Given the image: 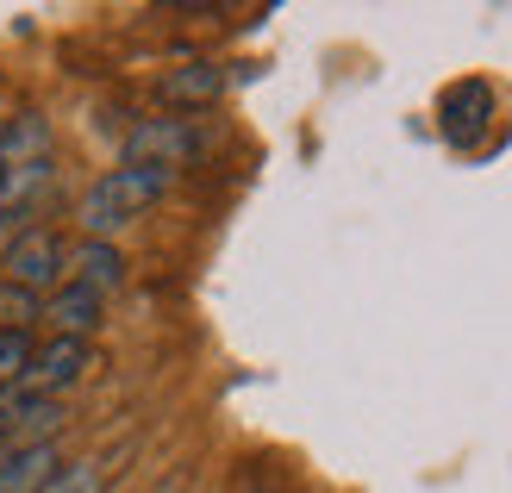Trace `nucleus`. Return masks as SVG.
Listing matches in <instances>:
<instances>
[{
	"label": "nucleus",
	"instance_id": "obj_1",
	"mask_svg": "<svg viewBox=\"0 0 512 493\" xmlns=\"http://www.w3.org/2000/svg\"><path fill=\"white\" fill-rule=\"evenodd\" d=\"M163 188H169V175L163 169H132V163H119V169H107L94 181V188L82 194V231L88 238H100V244H113V231H125L132 219H144L150 206L163 200Z\"/></svg>",
	"mask_w": 512,
	"mask_h": 493
},
{
	"label": "nucleus",
	"instance_id": "obj_4",
	"mask_svg": "<svg viewBox=\"0 0 512 493\" xmlns=\"http://www.w3.org/2000/svg\"><path fill=\"white\" fill-rule=\"evenodd\" d=\"M50 157H32V163H13V169H0V256H7V244L13 238H25V219L38 213V200H44V188H50Z\"/></svg>",
	"mask_w": 512,
	"mask_h": 493
},
{
	"label": "nucleus",
	"instance_id": "obj_3",
	"mask_svg": "<svg viewBox=\"0 0 512 493\" xmlns=\"http://www.w3.org/2000/svg\"><path fill=\"white\" fill-rule=\"evenodd\" d=\"M200 157V132H194V119H144L125 132V163L132 169H163L175 175L182 163Z\"/></svg>",
	"mask_w": 512,
	"mask_h": 493
},
{
	"label": "nucleus",
	"instance_id": "obj_2",
	"mask_svg": "<svg viewBox=\"0 0 512 493\" xmlns=\"http://www.w3.org/2000/svg\"><path fill=\"white\" fill-rule=\"evenodd\" d=\"M63 275H69V250L50 238L44 225H32L25 238H13L7 244V256H0V281H13V288H25V294H57L63 288Z\"/></svg>",
	"mask_w": 512,
	"mask_h": 493
},
{
	"label": "nucleus",
	"instance_id": "obj_6",
	"mask_svg": "<svg viewBox=\"0 0 512 493\" xmlns=\"http://www.w3.org/2000/svg\"><path fill=\"white\" fill-rule=\"evenodd\" d=\"M488 119H494V88L488 82H456V88H444L438 125H444L450 144H475L481 132H488Z\"/></svg>",
	"mask_w": 512,
	"mask_h": 493
},
{
	"label": "nucleus",
	"instance_id": "obj_8",
	"mask_svg": "<svg viewBox=\"0 0 512 493\" xmlns=\"http://www.w3.org/2000/svg\"><path fill=\"white\" fill-rule=\"evenodd\" d=\"M44 325L57 331V337H88V331L100 325V294L63 281L57 294H44Z\"/></svg>",
	"mask_w": 512,
	"mask_h": 493
},
{
	"label": "nucleus",
	"instance_id": "obj_9",
	"mask_svg": "<svg viewBox=\"0 0 512 493\" xmlns=\"http://www.w3.org/2000/svg\"><path fill=\"white\" fill-rule=\"evenodd\" d=\"M50 475H57V444L0 450V493H44Z\"/></svg>",
	"mask_w": 512,
	"mask_h": 493
},
{
	"label": "nucleus",
	"instance_id": "obj_13",
	"mask_svg": "<svg viewBox=\"0 0 512 493\" xmlns=\"http://www.w3.org/2000/svg\"><path fill=\"white\" fill-rule=\"evenodd\" d=\"M44 319V300L13 288V281H0V331H32Z\"/></svg>",
	"mask_w": 512,
	"mask_h": 493
},
{
	"label": "nucleus",
	"instance_id": "obj_5",
	"mask_svg": "<svg viewBox=\"0 0 512 493\" xmlns=\"http://www.w3.org/2000/svg\"><path fill=\"white\" fill-rule=\"evenodd\" d=\"M94 369V344L88 337H50V344H38V356H32V369H25V394H38V400H57L63 387H75Z\"/></svg>",
	"mask_w": 512,
	"mask_h": 493
},
{
	"label": "nucleus",
	"instance_id": "obj_11",
	"mask_svg": "<svg viewBox=\"0 0 512 493\" xmlns=\"http://www.w3.org/2000/svg\"><path fill=\"white\" fill-rule=\"evenodd\" d=\"M32 157H50V125L38 113H25V119H13L7 132H0V169L32 163Z\"/></svg>",
	"mask_w": 512,
	"mask_h": 493
},
{
	"label": "nucleus",
	"instance_id": "obj_10",
	"mask_svg": "<svg viewBox=\"0 0 512 493\" xmlns=\"http://www.w3.org/2000/svg\"><path fill=\"white\" fill-rule=\"evenodd\" d=\"M225 94V69L219 63H182L163 75V100L169 107H213Z\"/></svg>",
	"mask_w": 512,
	"mask_h": 493
},
{
	"label": "nucleus",
	"instance_id": "obj_7",
	"mask_svg": "<svg viewBox=\"0 0 512 493\" xmlns=\"http://www.w3.org/2000/svg\"><path fill=\"white\" fill-rule=\"evenodd\" d=\"M69 281H75V288H94L100 300H107L119 281H125V256H119V244L82 238V244L69 250Z\"/></svg>",
	"mask_w": 512,
	"mask_h": 493
},
{
	"label": "nucleus",
	"instance_id": "obj_14",
	"mask_svg": "<svg viewBox=\"0 0 512 493\" xmlns=\"http://www.w3.org/2000/svg\"><path fill=\"white\" fill-rule=\"evenodd\" d=\"M44 493H100V462H57Z\"/></svg>",
	"mask_w": 512,
	"mask_h": 493
},
{
	"label": "nucleus",
	"instance_id": "obj_12",
	"mask_svg": "<svg viewBox=\"0 0 512 493\" xmlns=\"http://www.w3.org/2000/svg\"><path fill=\"white\" fill-rule=\"evenodd\" d=\"M32 331H0V394H13V387L25 381V369H32Z\"/></svg>",
	"mask_w": 512,
	"mask_h": 493
}]
</instances>
